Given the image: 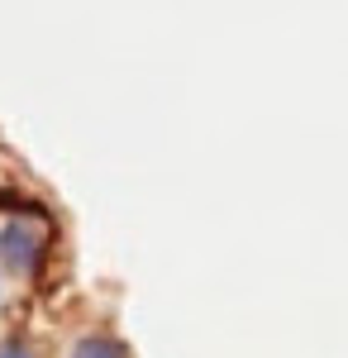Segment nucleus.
Masks as SVG:
<instances>
[{"mask_svg":"<svg viewBox=\"0 0 348 358\" xmlns=\"http://www.w3.org/2000/svg\"><path fill=\"white\" fill-rule=\"evenodd\" d=\"M0 358H34V354H29L20 339H5V344H0Z\"/></svg>","mask_w":348,"mask_h":358,"instance_id":"7ed1b4c3","label":"nucleus"},{"mask_svg":"<svg viewBox=\"0 0 348 358\" xmlns=\"http://www.w3.org/2000/svg\"><path fill=\"white\" fill-rule=\"evenodd\" d=\"M67 358H129V349L119 339H110V334H81Z\"/></svg>","mask_w":348,"mask_h":358,"instance_id":"f03ea898","label":"nucleus"},{"mask_svg":"<svg viewBox=\"0 0 348 358\" xmlns=\"http://www.w3.org/2000/svg\"><path fill=\"white\" fill-rule=\"evenodd\" d=\"M0 268H5V263H0Z\"/></svg>","mask_w":348,"mask_h":358,"instance_id":"20e7f679","label":"nucleus"},{"mask_svg":"<svg viewBox=\"0 0 348 358\" xmlns=\"http://www.w3.org/2000/svg\"><path fill=\"white\" fill-rule=\"evenodd\" d=\"M0 248H5V253H0V263H10V268H15V273H29V268H34V234H29L24 224H10V229H5V234H0Z\"/></svg>","mask_w":348,"mask_h":358,"instance_id":"f257e3e1","label":"nucleus"}]
</instances>
